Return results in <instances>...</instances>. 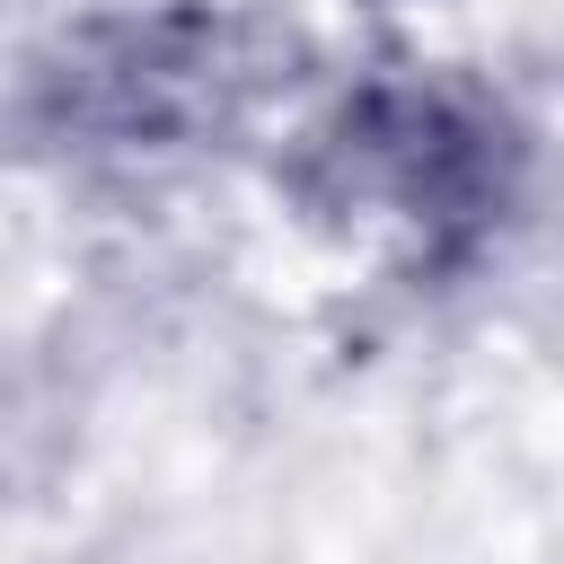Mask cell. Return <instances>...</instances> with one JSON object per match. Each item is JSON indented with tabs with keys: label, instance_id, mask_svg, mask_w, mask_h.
<instances>
[{
	"label": "cell",
	"instance_id": "cell-2",
	"mask_svg": "<svg viewBox=\"0 0 564 564\" xmlns=\"http://www.w3.org/2000/svg\"><path fill=\"white\" fill-rule=\"evenodd\" d=\"M282 62H291V35L247 0L106 9V18H79L26 70V132L79 159L194 150L229 132L273 88Z\"/></svg>",
	"mask_w": 564,
	"mask_h": 564
},
{
	"label": "cell",
	"instance_id": "cell-1",
	"mask_svg": "<svg viewBox=\"0 0 564 564\" xmlns=\"http://www.w3.org/2000/svg\"><path fill=\"white\" fill-rule=\"evenodd\" d=\"M529 132L467 79H361L291 159V194L326 220H370L423 282L458 273L520 203Z\"/></svg>",
	"mask_w": 564,
	"mask_h": 564
}]
</instances>
